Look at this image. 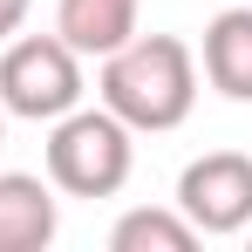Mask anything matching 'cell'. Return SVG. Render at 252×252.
<instances>
[{"mask_svg":"<svg viewBox=\"0 0 252 252\" xmlns=\"http://www.w3.org/2000/svg\"><path fill=\"white\" fill-rule=\"evenodd\" d=\"M198 75L225 102H252V7H218L198 41Z\"/></svg>","mask_w":252,"mask_h":252,"instance_id":"8992f818","label":"cell"},{"mask_svg":"<svg viewBox=\"0 0 252 252\" xmlns=\"http://www.w3.org/2000/svg\"><path fill=\"white\" fill-rule=\"evenodd\" d=\"M136 21H143V0H55V34L82 62H102L109 48H123Z\"/></svg>","mask_w":252,"mask_h":252,"instance_id":"52a82bcc","label":"cell"},{"mask_svg":"<svg viewBox=\"0 0 252 252\" xmlns=\"http://www.w3.org/2000/svg\"><path fill=\"white\" fill-rule=\"evenodd\" d=\"M28 7H34V0H0V41H14V34L28 28Z\"/></svg>","mask_w":252,"mask_h":252,"instance_id":"9c48e42d","label":"cell"},{"mask_svg":"<svg viewBox=\"0 0 252 252\" xmlns=\"http://www.w3.org/2000/svg\"><path fill=\"white\" fill-rule=\"evenodd\" d=\"M0 150H7V109H0Z\"/></svg>","mask_w":252,"mask_h":252,"instance_id":"30bf717a","label":"cell"},{"mask_svg":"<svg viewBox=\"0 0 252 252\" xmlns=\"http://www.w3.org/2000/svg\"><path fill=\"white\" fill-rule=\"evenodd\" d=\"M62 232V191L34 170H0V252H48Z\"/></svg>","mask_w":252,"mask_h":252,"instance_id":"5b68a950","label":"cell"},{"mask_svg":"<svg viewBox=\"0 0 252 252\" xmlns=\"http://www.w3.org/2000/svg\"><path fill=\"white\" fill-rule=\"evenodd\" d=\"M95 102L109 116H123L136 136H164L184 129L198 109V48L177 34H129L123 48L102 55L95 68Z\"/></svg>","mask_w":252,"mask_h":252,"instance_id":"6da1fadb","label":"cell"},{"mask_svg":"<svg viewBox=\"0 0 252 252\" xmlns=\"http://www.w3.org/2000/svg\"><path fill=\"white\" fill-rule=\"evenodd\" d=\"M170 205L198 225V239H239L252 232V157L246 150H205L177 170Z\"/></svg>","mask_w":252,"mask_h":252,"instance_id":"277c9868","label":"cell"},{"mask_svg":"<svg viewBox=\"0 0 252 252\" xmlns=\"http://www.w3.org/2000/svg\"><path fill=\"white\" fill-rule=\"evenodd\" d=\"M89 95L82 55L62 34H14L0 41V109L21 123H55Z\"/></svg>","mask_w":252,"mask_h":252,"instance_id":"3957f363","label":"cell"},{"mask_svg":"<svg viewBox=\"0 0 252 252\" xmlns=\"http://www.w3.org/2000/svg\"><path fill=\"white\" fill-rule=\"evenodd\" d=\"M48 184L62 191V198H116L129 184V170H136V129L123 116H109L102 102L95 109H68V116H55L48 123Z\"/></svg>","mask_w":252,"mask_h":252,"instance_id":"7a4b0ae2","label":"cell"},{"mask_svg":"<svg viewBox=\"0 0 252 252\" xmlns=\"http://www.w3.org/2000/svg\"><path fill=\"white\" fill-rule=\"evenodd\" d=\"M198 246V225L177 205H136L109 225V252H191Z\"/></svg>","mask_w":252,"mask_h":252,"instance_id":"ba28073f","label":"cell"}]
</instances>
